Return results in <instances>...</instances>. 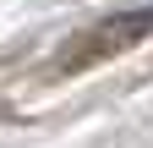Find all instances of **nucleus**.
Listing matches in <instances>:
<instances>
[{
	"instance_id": "nucleus-1",
	"label": "nucleus",
	"mask_w": 153,
	"mask_h": 148,
	"mask_svg": "<svg viewBox=\"0 0 153 148\" xmlns=\"http://www.w3.org/2000/svg\"><path fill=\"white\" fill-rule=\"evenodd\" d=\"M142 39H153V6L109 11V16H99V22H88L82 33L66 39V49L55 55V71H88L99 61H115V55L137 49Z\"/></svg>"
}]
</instances>
